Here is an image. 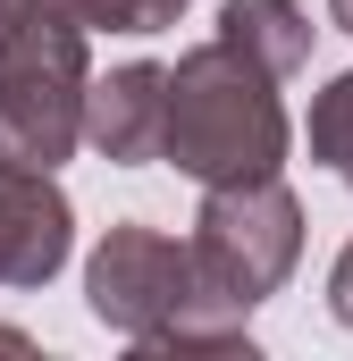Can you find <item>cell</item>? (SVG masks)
<instances>
[{
  "label": "cell",
  "mask_w": 353,
  "mask_h": 361,
  "mask_svg": "<svg viewBox=\"0 0 353 361\" xmlns=\"http://www.w3.org/2000/svg\"><path fill=\"white\" fill-rule=\"evenodd\" d=\"M85 302L135 353H236V345H253V311L227 302L193 269V252L160 227H143V219H118L92 244Z\"/></svg>",
  "instance_id": "obj_1"
},
{
  "label": "cell",
  "mask_w": 353,
  "mask_h": 361,
  "mask_svg": "<svg viewBox=\"0 0 353 361\" xmlns=\"http://www.w3.org/2000/svg\"><path fill=\"white\" fill-rule=\"evenodd\" d=\"M286 101L277 76L253 68L236 42H193L160 76V160H176V177L193 185H253L286 169Z\"/></svg>",
  "instance_id": "obj_2"
},
{
  "label": "cell",
  "mask_w": 353,
  "mask_h": 361,
  "mask_svg": "<svg viewBox=\"0 0 353 361\" xmlns=\"http://www.w3.org/2000/svg\"><path fill=\"white\" fill-rule=\"evenodd\" d=\"M185 252H193V269L210 277L227 302L261 311L269 294L294 277V261H303V202L277 177L202 185V210H193V244Z\"/></svg>",
  "instance_id": "obj_3"
},
{
  "label": "cell",
  "mask_w": 353,
  "mask_h": 361,
  "mask_svg": "<svg viewBox=\"0 0 353 361\" xmlns=\"http://www.w3.org/2000/svg\"><path fill=\"white\" fill-rule=\"evenodd\" d=\"M85 25H42L0 51V160L59 169L85 143Z\"/></svg>",
  "instance_id": "obj_4"
},
{
  "label": "cell",
  "mask_w": 353,
  "mask_h": 361,
  "mask_svg": "<svg viewBox=\"0 0 353 361\" xmlns=\"http://www.w3.org/2000/svg\"><path fill=\"white\" fill-rule=\"evenodd\" d=\"M76 244V210L51 185V169L0 160V286H51Z\"/></svg>",
  "instance_id": "obj_5"
},
{
  "label": "cell",
  "mask_w": 353,
  "mask_h": 361,
  "mask_svg": "<svg viewBox=\"0 0 353 361\" xmlns=\"http://www.w3.org/2000/svg\"><path fill=\"white\" fill-rule=\"evenodd\" d=\"M160 76L152 59H126L109 76H85V143L109 169H143L160 160Z\"/></svg>",
  "instance_id": "obj_6"
},
{
  "label": "cell",
  "mask_w": 353,
  "mask_h": 361,
  "mask_svg": "<svg viewBox=\"0 0 353 361\" xmlns=\"http://www.w3.org/2000/svg\"><path fill=\"white\" fill-rule=\"evenodd\" d=\"M219 42H236L253 68H269L277 85L311 59V17L294 0H227L219 8Z\"/></svg>",
  "instance_id": "obj_7"
},
{
  "label": "cell",
  "mask_w": 353,
  "mask_h": 361,
  "mask_svg": "<svg viewBox=\"0 0 353 361\" xmlns=\"http://www.w3.org/2000/svg\"><path fill=\"white\" fill-rule=\"evenodd\" d=\"M311 160L353 185V68L311 92Z\"/></svg>",
  "instance_id": "obj_8"
},
{
  "label": "cell",
  "mask_w": 353,
  "mask_h": 361,
  "mask_svg": "<svg viewBox=\"0 0 353 361\" xmlns=\"http://www.w3.org/2000/svg\"><path fill=\"white\" fill-rule=\"evenodd\" d=\"M42 25H59V0H0V51L25 42V34H42ZM68 25H76V17H68Z\"/></svg>",
  "instance_id": "obj_9"
},
{
  "label": "cell",
  "mask_w": 353,
  "mask_h": 361,
  "mask_svg": "<svg viewBox=\"0 0 353 361\" xmlns=\"http://www.w3.org/2000/svg\"><path fill=\"white\" fill-rule=\"evenodd\" d=\"M328 311H337V328H353V244L337 252V269H328Z\"/></svg>",
  "instance_id": "obj_10"
},
{
  "label": "cell",
  "mask_w": 353,
  "mask_h": 361,
  "mask_svg": "<svg viewBox=\"0 0 353 361\" xmlns=\"http://www.w3.org/2000/svg\"><path fill=\"white\" fill-rule=\"evenodd\" d=\"M328 17H337V25H345V34H353V0H328Z\"/></svg>",
  "instance_id": "obj_11"
},
{
  "label": "cell",
  "mask_w": 353,
  "mask_h": 361,
  "mask_svg": "<svg viewBox=\"0 0 353 361\" xmlns=\"http://www.w3.org/2000/svg\"><path fill=\"white\" fill-rule=\"evenodd\" d=\"M0 345H8V353H25V336H17V328H0Z\"/></svg>",
  "instance_id": "obj_12"
}]
</instances>
